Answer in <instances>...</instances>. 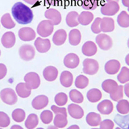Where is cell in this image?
Listing matches in <instances>:
<instances>
[{"instance_id":"603a6c76","label":"cell","mask_w":129,"mask_h":129,"mask_svg":"<svg viewBox=\"0 0 129 129\" xmlns=\"http://www.w3.org/2000/svg\"><path fill=\"white\" fill-rule=\"evenodd\" d=\"M15 90L17 94L23 99L29 97L31 94V89L27 86L26 83L20 82L15 87Z\"/></svg>"},{"instance_id":"f35d334b","label":"cell","mask_w":129,"mask_h":129,"mask_svg":"<svg viewBox=\"0 0 129 129\" xmlns=\"http://www.w3.org/2000/svg\"><path fill=\"white\" fill-rule=\"evenodd\" d=\"M70 99L75 103H82L84 100L83 95L77 90H72L70 92Z\"/></svg>"},{"instance_id":"d590c367","label":"cell","mask_w":129,"mask_h":129,"mask_svg":"<svg viewBox=\"0 0 129 129\" xmlns=\"http://www.w3.org/2000/svg\"><path fill=\"white\" fill-rule=\"evenodd\" d=\"M110 97L113 101H119L122 99L123 97V86L121 85L117 86L110 94Z\"/></svg>"},{"instance_id":"11a10c76","label":"cell","mask_w":129,"mask_h":129,"mask_svg":"<svg viewBox=\"0 0 129 129\" xmlns=\"http://www.w3.org/2000/svg\"><path fill=\"white\" fill-rule=\"evenodd\" d=\"M67 129H80V128H79V127L78 126V125L74 124V125H72V126H70V127H68Z\"/></svg>"},{"instance_id":"d6986e66","label":"cell","mask_w":129,"mask_h":129,"mask_svg":"<svg viewBox=\"0 0 129 129\" xmlns=\"http://www.w3.org/2000/svg\"><path fill=\"white\" fill-rule=\"evenodd\" d=\"M43 76L48 82H52L56 79L58 76V70L54 66H48L43 71Z\"/></svg>"},{"instance_id":"6f0895ef","label":"cell","mask_w":129,"mask_h":129,"mask_svg":"<svg viewBox=\"0 0 129 129\" xmlns=\"http://www.w3.org/2000/svg\"><path fill=\"white\" fill-rule=\"evenodd\" d=\"M48 129H58V127H56L55 126H49L48 127Z\"/></svg>"},{"instance_id":"4dcf8cb0","label":"cell","mask_w":129,"mask_h":129,"mask_svg":"<svg viewBox=\"0 0 129 129\" xmlns=\"http://www.w3.org/2000/svg\"><path fill=\"white\" fill-rule=\"evenodd\" d=\"M116 109L120 115H127L129 113V102L126 99H121L118 101Z\"/></svg>"},{"instance_id":"83f0119b","label":"cell","mask_w":129,"mask_h":129,"mask_svg":"<svg viewBox=\"0 0 129 129\" xmlns=\"http://www.w3.org/2000/svg\"><path fill=\"white\" fill-rule=\"evenodd\" d=\"M94 19V15L90 11H82L78 16V22L82 25L86 26Z\"/></svg>"},{"instance_id":"9f6ffc18","label":"cell","mask_w":129,"mask_h":129,"mask_svg":"<svg viewBox=\"0 0 129 129\" xmlns=\"http://www.w3.org/2000/svg\"><path fill=\"white\" fill-rule=\"evenodd\" d=\"M125 62H126L127 66H129V54H127L126 56V57H125Z\"/></svg>"},{"instance_id":"7402d4cb","label":"cell","mask_w":129,"mask_h":129,"mask_svg":"<svg viewBox=\"0 0 129 129\" xmlns=\"http://www.w3.org/2000/svg\"><path fill=\"white\" fill-rule=\"evenodd\" d=\"M115 123L122 129H129V113L127 115H116L115 116Z\"/></svg>"},{"instance_id":"e0dca14e","label":"cell","mask_w":129,"mask_h":129,"mask_svg":"<svg viewBox=\"0 0 129 129\" xmlns=\"http://www.w3.org/2000/svg\"><path fill=\"white\" fill-rule=\"evenodd\" d=\"M100 29L103 32H111L115 29V21L110 17H104L101 19Z\"/></svg>"},{"instance_id":"ac0fdd59","label":"cell","mask_w":129,"mask_h":129,"mask_svg":"<svg viewBox=\"0 0 129 129\" xmlns=\"http://www.w3.org/2000/svg\"><path fill=\"white\" fill-rule=\"evenodd\" d=\"M98 111L103 115H110L111 113L113 111V103H111V101L108 99H105L102 101L101 103L98 104Z\"/></svg>"},{"instance_id":"d6a6232c","label":"cell","mask_w":129,"mask_h":129,"mask_svg":"<svg viewBox=\"0 0 129 129\" xmlns=\"http://www.w3.org/2000/svg\"><path fill=\"white\" fill-rule=\"evenodd\" d=\"M39 123L38 116L36 114H30L25 121V127L27 129H34Z\"/></svg>"},{"instance_id":"60d3db41","label":"cell","mask_w":129,"mask_h":129,"mask_svg":"<svg viewBox=\"0 0 129 129\" xmlns=\"http://www.w3.org/2000/svg\"><path fill=\"white\" fill-rule=\"evenodd\" d=\"M99 5V0H84L82 8L86 11H94Z\"/></svg>"},{"instance_id":"e7e4bbea","label":"cell","mask_w":129,"mask_h":129,"mask_svg":"<svg viewBox=\"0 0 129 129\" xmlns=\"http://www.w3.org/2000/svg\"><path fill=\"white\" fill-rule=\"evenodd\" d=\"M0 55H1V50H0Z\"/></svg>"},{"instance_id":"484cf974","label":"cell","mask_w":129,"mask_h":129,"mask_svg":"<svg viewBox=\"0 0 129 129\" xmlns=\"http://www.w3.org/2000/svg\"><path fill=\"white\" fill-rule=\"evenodd\" d=\"M86 123L92 127H96L99 126L100 124L102 119H101L100 115L97 114L95 112H90L89 114L86 115Z\"/></svg>"},{"instance_id":"30bf717a","label":"cell","mask_w":129,"mask_h":129,"mask_svg":"<svg viewBox=\"0 0 129 129\" xmlns=\"http://www.w3.org/2000/svg\"><path fill=\"white\" fill-rule=\"evenodd\" d=\"M34 45L40 53L47 52L51 48V43L48 39H41L40 37L36 38L35 40Z\"/></svg>"},{"instance_id":"ee69618b","label":"cell","mask_w":129,"mask_h":129,"mask_svg":"<svg viewBox=\"0 0 129 129\" xmlns=\"http://www.w3.org/2000/svg\"><path fill=\"white\" fill-rule=\"evenodd\" d=\"M11 120L9 116L5 112L0 111V127H7L9 126Z\"/></svg>"},{"instance_id":"4316f807","label":"cell","mask_w":129,"mask_h":129,"mask_svg":"<svg viewBox=\"0 0 129 129\" xmlns=\"http://www.w3.org/2000/svg\"><path fill=\"white\" fill-rule=\"evenodd\" d=\"M78 13L76 11H70V13H68L66 18V24L70 27H74L78 26L79 24L78 22Z\"/></svg>"},{"instance_id":"7bdbcfd3","label":"cell","mask_w":129,"mask_h":129,"mask_svg":"<svg viewBox=\"0 0 129 129\" xmlns=\"http://www.w3.org/2000/svg\"><path fill=\"white\" fill-rule=\"evenodd\" d=\"M52 119H53V115L51 111H44L41 114H40V119L44 124H48L52 122Z\"/></svg>"},{"instance_id":"7a4b0ae2","label":"cell","mask_w":129,"mask_h":129,"mask_svg":"<svg viewBox=\"0 0 129 129\" xmlns=\"http://www.w3.org/2000/svg\"><path fill=\"white\" fill-rule=\"evenodd\" d=\"M0 98L4 103L8 105H14L18 101L17 95L11 88H5L2 90L0 92Z\"/></svg>"},{"instance_id":"8992f818","label":"cell","mask_w":129,"mask_h":129,"mask_svg":"<svg viewBox=\"0 0 129 129\" xmlns=\"http://www.w3.org/2000/svg\"><path fill=\"white\" fill-rule=\"evenodd\" d=\"M96 44L103 50H109L112 47V39L107 34H99L95 38Z\"/></svg>"},{"instance_id":"f6af8a7d","label":"cell","mask_w":129,"mask_h":129,"mask_svg":"<svg viewBox=\"0 0 129 129\" xmlns=\"http://www.w3.org/2000/svg\"><path fill=\"white\" fill-rule=\"evenodd\" d=\"M101 18L98 17L94 19V21L93 22L92 25H91V31L92 32H94L95 34H99L101 32L100 29V22H101Z\"/></svg>"},{"instance_id":"277c9868","label":"cell","mask_w":129,"mask_h":129,"mask_svg":"<svg viewBox=\"0 0 129 129\" xmlns=\"http://www.w3.org/2000/svg\"><path fill=\"white\" fill-rule=\"evenodd\" d=\"M99 64L96 60L86 58L83 60V72L89 75H94L99 71Z\"/></svg>"},{"instance_id":"ffe728a7","label":"cell","mask_w":129,"mask_h":129,"mask_svg":"<svg viewBox=\"0 0 129 129\" xmlns=\"http://www.w3.org/2000/svg\"><path fill=\"white\" fill-rule=\"evenodd\" d=\"M82 53L86 56H91L96 54L97 52V45L93 41H86L84 43L82 48Z\"/></svg>"},{"instance_id":"9a60e30c","label":"cell","mask_w":129,"mask_h":129,"mask_svg":"<svg viewBox=\"0 0 129 129\" xmlns=\"http://www.w3.org/2000/svg\"><path fill=\"white\" fill-rule=\"evenodd\" d=\"M104 70L108 74H115L120 70V63L117 60H111L105 64Z\"/></svg>"},{"instance_id":"cb8c5ba5","label":"cell","mask_w":129,"mask_h":129,"mask_svg":"<svg viewBox=\"0 0 129 129\" xmlns=\"http://www.w3.org/2000/svg\"><path fill=\"white\" fill-rule=\"evenodd\" d=\"M73 74L69 71H63L60 77V84L64 87H70L73 84Z\"/></svg>"},{"instance_id":"816d5d0a","label":"cell","mask_w":129,"mask_h":129,"mask_svg":"<svg viewBox=\"0 0 129 129\" xmlns=\"http://www.w3.org/2000/svg\"><path fill=\"white\" fill-rule=\"evenodd\" d=\"M123 89H124L125 94H126L127 97H128V98H129V82H127V84H125Z\"/></svg>"},{"instance_id":"6125c7cd","label":"cell","mask_w":129,"mask_h":129,"mask_svg":"<svg viewBox=\"0 0 129 129\" xmlns=\"http://www.w3.org/2000/svg\"><path fill=\"white\" fill-rule=\"evenodd\" d=\"M37 129H44V128H42V127H39V128H37Z\"/></svg>"},{"instance_id":"db71d44e","label":"cell","mask_w":129,"mask_h":129,"mask_svg":"<svg viewBox=\"0 0 129 129\" xmlns=\"http://www.w3.org/2000/svg\"><path fill=\"white\" fill-rule=\"evenodd\" d=\"M11 129H23L21 126H19V125H13V126H11Z\"/></svg>"},{"instance_id":"8d00e7d4","label":"cell","mask_w":129,"mask_h":129,"mask_svg":"<svg viewBox=\"0 0 129 129\" xmlns=\"http://www.w3.org/2000/svg\"><path fill=\"white\" fill-rule=\"evenodd\" d=\"M11 116H12V119H14V121H15V122H17V123H21L25 119L26 115H25V111H24L23 109L17 108L13 111Z\"/></svg>"},{"instance_id":"f5cc1de1","label":"cell","mask_w":129,"mask_h":129,"mask_svg":"<svg viewBox=\"0 0 129 129\" xmlns=\"http://www.w3.org/2000/svg\"><path fill=\"white\" fill-rule=\"evenodd\" d=\"M122 3L124 7L129 8V0H122Z\"/></svg>"},{"instance_id":"6da1fadb","label":"cell","mask_w":129,"mask_h":129,"mask_svg":"<svg viewBox=\"0 0 129 129\" xmlns=\"http://www.w3.org/2000/svg\"><path fill=\"white\" fill-rule=\"evenodd\" d=\"M11 13L15 21L23 25L30 23L34 17V15L30 8L20 2L14 4L11 8Z\"/></svg>"},{"instance_id":"680465c9","label":"cell","mask_w":129,"mask_h":129,"mask_svg":"<svg viewBox=\"0 0 129 129\" xmlns=\"http://www.w3.org/2000/svg\"><path fill=\"white\" fill-rule=\"evenodd\" d=\"M107 3H109V2H119V0H106Z\"/></svg>"},{"instance_id":"c3c4849f","label":"cell","mask_w":129,"mask_h":129,"mask_svg":"<svg viewBox=\"0 0 129 129\" xmlns=\"http://www.w3.org/2000/svg\"><path fill=\"white\" fill-rule=\"evenodd\" d=\"M7 67L4 64L0 63V80H2L7 75Z\"/></svg>"},{"instance_id":"7c38bea8","label":"cell","mask_w":129,"mask_h":129,"mask_svg":"<svg viewBox=\"0 0 129 129\" xmlns=\"http://www.w3.org/2000/svg\"><path fill=\"white\" fill-rule=\"evenodd\" d=\"M80 62V58L75 53H69L64 58V64L67 68L75 69L78 66Z\"/></svg>"},{"instance_id":"e575fe53","label":"cell","mask_w":129,"mask_h":129,"mask_svg":"<svg viewBox=\"0 0 129 129\" xmlns=\"http://www.w3.org/2000/svg\"><path fill=\"white\" fill-rule=\"evenodd\" d=\"M1 23L2 25L7 29H11V28L15 27V23L11 19V16L9 13L4 14L1 18Z\"/></svg>"},{"instance_id":"03108f58","label":"cell","mask_w":129,"mask_h":129,"mask_svg":"<svg viewBox=\"0 0 129 129\" xmlns=\"http://www.w3.org/2000/svg\"><path fill=\"white\" fill-rule=\"evenodd\" d=\"M0 129H3V128H2V127H0Z\"/></svg>"},{"instance_id":"681fc988","label":"cell","mask_w":129,"mask_h":129,"mask_svg":"<svg viewBox=\"0 0 129 129\" xmlns=\"http://www.w3.org/2000/svg\"><path fill=\"white\" fill-rule=\"evenodd\" d=\"M59 3H60V0H45V3L49 6L58 5Z\"/></svg>"},{"instance_id":"4fadbf2b","label":"cell","mask_w":129,"mask_h":129,"mask_svg":"<svg viewBox=\"0 0 129 129\" xmlns=\"http://www.w3.org/2000/svg\"><path fill=\"white\" fill-rule=\"evenodd\" d=\"M68 112L72 118L76 119H80L84 116V111L79 105L72 103L68 106Z\"/></svg>"},{"instance_id":"1f68e13d","label":"cell","mask_w":129,"mask_h":129,"mask_svg":"<svg viewBox=\"0 0 129 129\" xmlns=\"http://www.w3.org/2000/svg\"><path fill=\"white\" fill-rule=\"evenodd\" d=\"M117 86H118V84L115 80L112 79H107L102 83L103 90L106 93H108V94H111Z\"/></svg>"},{"instance_id":"f907efd6","label":"cell","mask_w":129,"mask_h":129,"mask_svg":"<svg viewBox=\"0 0 129 129\" xmlns=\"http://www.w3.org/2000/svg\"><path fill=\"white\" fill-rule=\"evenodd\" d=\"M24 2L30 4V5H33V6H36V4L39 3L40 0H23Z\"/></svg>"},{"instance_id":"be15d7a7","label":"cell","mask_w":129,"mask_h":129,"mask_svg":"<svg viewBox=\"0 0 129 129\" xmlns=\"http://www.w3.org/2000/svg\"><path fill=\"white\" fill-rule=\"evenodd\" d=\"M92 129H99V128H92Z\"/></svg>"},{"instance_id":"836d02e7","label":"cell","mask_w":129,"mask_h":129,"mask_svg":"<svg viewBox=\"0 0 129 129\" xmlns=\"http://www.w3.org/2000/svg\"><path fill=\"white\" fill-rule=\"evenodd\" d=\"M117 23L122 27H129V14L127 11H123L117 17Z\"/></svg>"},{"instance_id":"f1b7e54d","label":"cell","mask_w":129,"mask_h":129,"mask_svg":"<svg viewBox=\"0 0 129 129\" xmlns=\"http://www.w3.org/2000/svg\"><path fill=\"white\" fill-rule=\"evenodd\" d=\"M87 99L90 101V103H97L102 99V93L99 90V89H91L86 94Z\"/></svg>"},{"instance_id":"52a82bcc","label":"cell","mask_w":129,"mask_h":129,"mask_svg":"<svg viewBox=\"0 0 129 129\" xmlns=\"http://www.w3.org/2000/svg\"><path fill=\"white\" fill-rule=\"evenodd\" d=\"M24 81L27 86L31 89H37L40 85V76L35 72H30L24 77Z\"/></svg>"},{"instance_id":"3957f363","label":"cell","mask_w":129,"mask_h":129,"mask_svg":"<svg viewBox=\"0 0 129 129\" xmlns=\"http://www.w3.org/2000/svg\"><path fill=\"white\" fill-rule=\"evenodd\" d=\"M54 25L49 20H43L40 22L38 26L36 31L41 37H48L53 32Z\"/></svg>"},{"instance_id":"91938a15","label":"cell","mask_w":129,"mask_h":129,"mask_svg":"<svg viewBox=\"0 0 129 129\" xmlns=\"http://www.w3.org/2000/svg\"><path fill=\"white\" fill-rule=\"evenodd\" d=\"M127 47L129 48V39L127 40Z\"/></svg>"},{"instance_id":"5b68a950","label":"cell","mask_w":129,"mask_h":129,"mask_svg":"<svg viewBox=\"0 0 129 129\" xmlns=\"http://www.w3.org/2000/svg\"><path fill=\"white\" fill-rule=\"evenodd\" d=\"M19 54L20 58L26 61H29L34 58L36 52L35 48L30 44H23L19 49Z\"/></svg>"},{"instance_id":"ba28073f","label":"cell","mask_w":129,"mask_h":129,"mask_svg":"<svg viewBox=\"0 0 129 129\" xmlns=\"http://www.w3.org/2000/svg\"><path fill=\"white\" fill-rule=\"evenodd\" d=\"M101 13L103 15L112 16L119 11V5L117 2H109L101 7Z\"/></svg>"},{"instance_id":"ab89813d","label":"cell","mask_w":129,"mask_h":129,"mask_svg":"<svg viewBox=\"0 0 129 129\" xmlns=\"http://www.w3.org/2000/svg\"><path fill=\"white\" fill-rule=\"evenodd\" d=\"M89 84V79L84 75H79L77 77L75 80V86L77 88L84 89L86 88Z\"/></svg>"},{"instance_id":"5bb4252c","label":"cell","mask_w":129,"mask_h":129,"mask_svg":"<svg viewBox=\"0 0 129 129\" xmlns=\"http://www.w3.org/2000/svg\"><path fill=\"white\" fill-rule=\"evenodd\" d=\"M48 104V98L45 95H38L32 100L31 106L36 110H41Z\"/></svg>"},{"instance_id":"f546056e","label":"cell","mask_w":129,"mask_h":129,"mask_svg":"<svg viewBox=\"0 0 129 129\" xmlns=\"http://www.w3.org/2000/svg\"><path fill=\"white\" fill-rule=\"evenodd\" d=\"M54 126L58 128H63L67 125V115L64 114H56L53 119Z\"/></svg>"},{"instance_id":"9c48e42d","label":"cell","mask_w":129,"mask_h":129,"mask_svg":"<svg viewBox=\"0 0 129 129\" xmlns=\"http://www.w3.org/2000/svg\"><path fill=\"white\" fill-rule=\"evenodd\" d=\"M44 16L49 21H51L53 25H58L61 22V15L57 10L53 9V8L47 9L44 13Z\"/></svg>"},{"instance_id":"d4e9b609","label":"cell","mask_w":129,"mask_h":129,"mask_svg":"<svg viewBox=\"0 0 129 129\" xmlns=\"http://www.w3.org/2000/svg\"><path fill=\"white\" fill-rule=\"evenodd\" d=\"M82 40V35L81 32L78 29H73L70 31L69 34V41L73 46H76L80 44Z\"/></svg>"},{"instance_id":"bcb514c9","label":"cell","mask_w":129,"mask_h":129,"mask_svg":"<svg viewBox=\"0 0 129 129\" xmlns=\"http://www.w3.org/2000/svg\"><path fill=\"white\" fill-rule=\"evenodd\" d=\"M99 129H113L114 128V122L111 119H104L101 121Z\"/></svg>"},{"instance_id":"b9f144b4","label":"cell","mask_w":129,"mask_h":129,"mask_svg":"<svg viewBox=\"0 0 129 129\" xmlns=\"http://www.w3.org/2000/svg\"><path fill=\"white\" fill-rule=\"evenodd\" d=\"M54 101L55 103H56L57 106H64L67 103V101H68V96L66 94H64L63 92H60L58 93L55 96L54 98Z\"/></svg>"},{"instance_id":"8fae6325","label":"cell","mask_w":129,"mask_h":129,"mask_svg":"<svg viewBox=\"0 0 129 129\" xmlns=\"http://www.w3.org/2000/svg\"><path fill=\"white\" fill-rule=\"evenodd\" d=\"M19 37L23 41H31L36 38V32L31 27H22L19 31Z\"/></svg>"},{"instance_id":"003e7915","label":"cell","mask_w":129,"mask_h":129,"mask_svg":"<svg viewBox=\"0 0 129 129\" xmlns=\"http://www.w3.org/2000/svg\"><path fill=\"white\" fill-rule=\"evenodd\" d=\"M128 11H129V8H128Z\"/></svg>"},{"instance_id":"74e56055","label":"cell","mask_w":129,"mask_h":129,"mask_svg":"<svg viewBox=\"0 0 129 129\" xmlns=\"http://www.w3.org/2000/svg\"><path fill=\"white\" fill-rule=\"evenodd\" d=\"M118 81L122 84L129 82V69L127 67H123L117 77Z\"/></svg>"},{"instance_id":"44dd1931","label":"cell","mask_w":129,"mask_h":129,"mask_svg":"<svg viewBox=\"0 0 129 129\" xmlns=\"http://www.w3.org/2000/svg\"><path fill=\"white\" fill-rule=\"evenodd\" d=\"M67 38L66 31L64 29H59L56 31L53 34V37H52V42L55 45H62V44L66 42Z\"/></svg>"},{"instance_id":"7dc6e473","label":"cell","mask_w":129,"mask_h":129,"mask_svg":"<svg viewBox=\"0 0 129 129\" xmlns=\"http://www.w3.org/2000/svg\"><path fill=\"white\" fill-rule=\"evenodd\" d=\"M51 110H52V111L53 112L55 115H56V114H64V115H67L66 109L64 108V107H59L57 106H55V105H52V106L51 107Z\"/></svg>"},{"instance_id":"2e32d148","label":"cell","mask_w":129,"mask_h":129,"mask_svg":"<svg viewBox=\"0 0 129 129\" xmlns=\"http://www.w3.org/2000/svg\"><path fill=\"white\" fill-rule=\"evenodd\" d=\"M1 43L4 48H11L15 44V36L12 31H7L2 36Z\"/></svg>"},{"instance_id":"94428289","label":"cell","mask_w":129,"mask_h":129,"mask_svg":"<svg viewBox=\"0 0 129 129\" xmlns=\"http://www.w3.org/2000/svg\"><path fill=\"white\" fill-rule=\"evenodd\" d=\"M115 129H122V128H120V127H116Z\"/></svg>"}]
</instances>
